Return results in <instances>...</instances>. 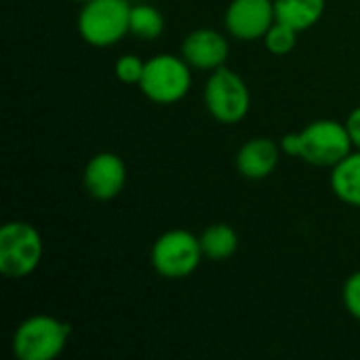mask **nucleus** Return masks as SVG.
<instances>
[{
  "instance_id": "1",
  "label": "nucleus",
  "mask_w": 360,
  "mask_h": 360,
  "mask_svg": "<svg viewBox=\"0 0 360 360\" xmlns=\"http://www.w3.org/2000/svg\"><path fill=\"white\" fill-rule=\"evenodd\" d=\"M354 143L346 122L321 118L310 122L300 133H289L281 139V150L289 156L302 158L314 167H335L352 152Z\"/></svg>"
},
{
  "instance_id": "2",
  "label": "nucleus",
  "mask_w": 360,
  "mask_h": 360,
  "mask_svg": "<svg viewBox=\"0 0 360 360\" xmlns=\"http://www.w3.org/2000/svg\"><path fill=\"white\" fill-rule=\"evenodd\" d=\"M129 0H86L78 13V34L80 38L97 49L116 44L129 34L131 25Z\"/></svg>"
},
{
  "instance_id": "3",
  "label": "nucleus",
  "mask_w": 360,
  "mask_h": 360,
  "mask_svg": "<svg viewBox=\"0 0 360 360\" xmlns=\"http://www.w3.org/2000/svg\"><path fill=\"white\" fill-rule=\"evenodd\" d=\"M72 327L55 316L25 319L13 335V354L19 360H55L68 346Z\"/></svg>"
},
{
  "instance_id": "4",
  "label": "nucleus",
  "mask_w": 360,
  "mask_h": 360,
  "mask_svg": "<svg viewBox=\"0 0 360 360\" xmlns=\"http://www.w3.org/2000/svg\"><path fill=\"white\" fill-rule=\"evenodd\" d=\"M42 259V238L32 224L8 221L0 230V272L11 281L30 276Z\"/></svg>"
},
{
  "instance_id": "5",
  "label": "nucleus",
  "mask_w": 360,
  "mask_h": 360,
  "mask_svg": "<svg viewBox=\"0 0 360 360\" xmlns=\"http://www.w3.org/2000/svg\"><path fill=\"white\" fill-rule=\"evenodd\" d=\"M192 86L190 63L177 55H156L146 61L139 82L141 93L154 103H177Z\"/></svg>"
},
{
  "instance_id": "6",
  "label": "nucleus",
  "mask_w": 360,
  "mask_h": 360,
  "mask_svg": "<svg viewBox=\"0 0 360 360\" xmlns=\"http://www.w3.org/2000/svg\"><path fill=\"white\" fill-rule=\"evenodd\" d=\"M205 103L215 120L236 124L251 108V93L247 82L234 70L221 65L213 70L205 84Z\"/></svg>"
},
{
  "instance_id": "7",
  "label": "nucleus",
  "mask_w": 360,
  "mask_h": 360,
  "mask_svg": "<svg viewBox=\"0 0 360 360\" xmlns=\"http://www.w3.org/2000/svg\"><path fill=\"white\" fill-rule=\"evenodd\" d=\"M202 249L198 236L188 230H169L152 247V266L162 278L179 281L190 276L200 259Z\"/></svg>"
},
{
  "instance_id": "8",
  "label": "nucleus",
  "mask_w": 360,
  "mask_h": 360,
  "mask_svg": "<svg viewBox=\"0 0 360 360\" xmlns=\"http://www.w3.org/2000/svg\"><path fill=\"white\" fill-rule=\"evenodd\" d=\"M274 21V0H232L226 8V27L238 40L264 38Z\"/></svg>"
},
{
  "instance_id": "9",
  "label": "nucleus",
  "mask_w": 360,
  "mask_h": 360,
  "mask_svg": "<svg viewBox=\"0 0 360 360\" xmlns=\"http://www.w3.org/2000/svg\"><path fill=\"white\" fill-rule=\"evenodd\" d=\"M82 181L95 200H112L122 192L127 184V167L118 154L99 152L86 162Z\"/></svg>"
},
{
  "instance_id": "10",
  "label": "nucleus",
  "mask_w": 360,
  "mask_h": 360,
  "mask_svg": "<svg viewBox=\"0 0 360 360\" xmlns=\"http://www.w3.org/2000/svg\"><path fill=\"white\" fill-rule=\"evenodd\" d=\"M230 55V44L217 30L198 27L190 32L181 44V57L196 70H217L226 65Z\"/></svg>"
},
{
  "instance_id": "11",
  "label": "nucleus",
  "mask_w": 360,
  "mask_h": 360,
  "mask_svg": "<svg viewBox=\"0 0 360 360\" xmlns=\"http://www.w3.org/2000/svg\"><path fill=\"white\" fill-rule=\"evenodd\" d=\"M281 148L268 137L249 139L236 154V169L245 179H266L274 173L278 165Z\"/></svg>"
},
{
  "instance_id": "12",
  "label": "nucleus",
  "mask_w": 360,
  "mask_h": 360,
  "mask_svg": "<svg viewBox=\"0 0 360 360\" xmlns=\"http://www.w3.org/2000/svg\"><path fill=\"white\" fill-rule=\"evenodd\" d=\"M333 194L352 207H360V150L350 152L331 171Z\"/></svg>"
},
{
  "instance_id": "13",
  "label": "nucleus",
  "mask_w": 360,
  "mask_h": 360,
  "mask_svg": "<svg viewBox=\"0 0 360 360\" xmlns=\"http://www.w3.org/2000/svg\"><path fill=\"white\" fill-rule=\"evenodd\" d=\"M274 11L276 21L304 32L321 21L325 13V0H274Z\"/></svg>"
},
{
  "instance_id": "14",
  "label": "nucleus",
  "mask_w": 360,
  "mask_h": 360,
  "mask_svg": "<svg viewBox=\"0 0 360 360\" xmlns=\"http://www.w3.org/2000/svg\"><path fill=\"white\" fill-rule=\"evenodd\" d=\"M202 255L211 262H226L238 249V234L228 224H211L200 236Z\"/></svg>"
},
{
  "instance_id": "15",
  "label": "nucleus",
  "mask_w": 360,
  "mask_h": 360,
  "mask_svg": "<svg viewBox=\"0 0 360 360\" xmlns=\"http://www.w3.org/2000/svg\"><path fill=\"white\" fill-rule=\"evenodd\" d=\"M165 32V17L152 4H135L131 8L129 34L139 40H156Z\"/></svg>"
},
{
  "instance_id": "16",
  "label": "nucleus",
  "mask_w": 360,
  "mask_h": 360,
  "mask_svg": "<svg viewBox=\"0 0 360 360\" xmlns=\"http://www.w3.org/2000/svg\"><path fill=\"white\" fill-rule=\"evenodd\" d=\"M297 30H293L291 25L287 23H281V21H274L272 27L266 32V36L262 38L266 49L272 53V55H287L295 49L297 44Z\"/></svg>"
},
{
  "instance_id": "17",
  "label": "nucleus",
  "mask_w": 360,
  "mask_h": 360,
  "mask_svg": "<svg viewBox=\"0 0 360 360\" xmlns=\"http://www.w3.org/2000/svg\"><path fill=\"white\" fill-rule=\"evenodd\" d=\"M143 70H146V61H141L137 55H122L114 65L116 78L124 84H139Z\"/></svg>"
},
{
  "instance_id": "18",
  "label": "nucleus",
  "mask_w": 360,
  "mask_h": 360,
  "mask_svg": "<svg viewBox=\"0 0 360 360\" xmlns=\"http://www.w3.org/2000/svg\"><path fill=\"white\" fill-rule=\"evenodd\" d=\"M344 306L354 319L360 321V270L350 274L344 285Z\"/></svg>"
},
{
  "instance_id": "19",
  "label": "nucleus",
  "mask_w": 360,
  "mask_h": 360,
  "mask_svg": "<svg viewBox=\"0 0 360 360\" xmlns=\"http://www.w3.org/2000/svg\"><path fill=\"white\" fill-rule=\"evenodd\" d=\"M346 129H348V133H350V139H352L354 148L360 150V108H354V110L350 112V116H348V120H346Z\"/></svg>"
},
{
  "instance_id": "20",
  "label": "nucleus",
  "mask_w": 360,
  "mask_h": 360,
  "mask_svg": "<svg viewBox=\"0 0 360 360\" xmlns=\"http://www.w3.org/2000/svg\"><path fill=\"white\" fill-rule=\"evenodd\" d=\"M74 2H86V0H74Z\"/></svg>"
}]
</instances>
